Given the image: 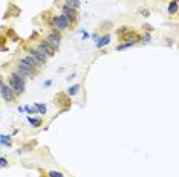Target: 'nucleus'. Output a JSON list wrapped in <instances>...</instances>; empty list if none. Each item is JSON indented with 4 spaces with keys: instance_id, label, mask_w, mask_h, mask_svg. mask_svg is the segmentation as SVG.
Listing matches in <instances>:
<instances>
[{
    "instance_id": "393cba45",
    "label": "nucleus",
    "mask_w": 179,
    "mask_h": 177,
    "mask_svg": "<svg viewBox=\"0 0 179 177\" xmlns=\"http://www.w3.org/2000/svg\"><path fill=\"white\" fill-rule=\"evenodd\" d=\"M46 177H48V176H46Z\"/></svg>"
},
{
    "instance_id": "b1692460",
    "label": "nucleus",
    "mask_w": 179,
    "mask_h": 177,
    "mask_svg": "<svg viewBox=\"0 0 179 177\" xmlns=\"http://www.w3.org/2000/svg\"><path fill=\"white\" fill-rule=\"evenodd\" d=\"M144 28H145V29H147V31H153V28H152V26H150V24H145V26H144Z\"/></svg>"
},
{
    "instance_id": "f257e3e1",
    "label": "nucleus",
    "mask_w": 179,
    "mask_h": 177,
    "mask_svg": "<svg viewBox=\"0 0 179 177\" xmlns=\"http://www.w3.org/2000/svg\"><path fill=\"white\" fill-rule=\"evenodd\" d=\"M8 86L14 90V93L15 95H22L24 92V86H26V76L22 75L20 72L14 70L11 73V76H9V83H8Z\"/></svg>"
},
{
    "instance_id": "a211bd4d",
    "label": "nucleus",
    "mask_w": 179,
    "mask_h": 177,
    "mask_svg": "<svg viewBox=\"0 0 179 177\" xmlns=\"http://www.w3.org/2000/svg\"><path fill=\"white\" fill-rule=\"evenodd\" d=\"M9 138H11V136H6V134H5V136H0V143L9 147V145H11V139H9Z\"/></svg>"
},
{
    "instance_id": "412c9836",
    "label": "nucleus",
    "mask_w": 179,
    "mask_h": 177,
    "mask_svg": "<svg viewBox=\"0 0 179 177\" xmlns=\"http://www.w3.org/2000/svg\"><path fill=\"white\" fill-rule=\"evenodd\" d=\"M138 12H139V15H143V17H149V15H150V11H149V9H144V8H141Z\"/></svg>"
},
{
    "instance_id": "9d476101",
    "label": "nucleus",
    "mask_w": 179,
    "mask_h": 177,
    "mask_svg": "<svg viewBox=\"0 0 179 177\" xmlns=\"http://www.w3.org/2000/svg\"><path fill=\"white\" fill-rule=\"evenodd\" d=\"M29 55H31V57H34V58H35L37 61L41 64V66H43V64H46V61H48V57H46V55H43L41 52H38L35 47L29 49Z\"/></svg>"
},
{
    "instance_id": "39448f33",
    "label": "nucleus",
    "mask_w": 179,
    "mask_h": 177,
    "mask_svg": "<svg viewBox=\"0 0 179 177\" xmlns=\"http://www.w3.org/2000/svg\"><path fill=\"white\" fill-rule=\"evenodd\" d=\"M0 93H2L3 99H5L6 102H14V101H15V96H17L11 87H9L8 84H5L2 80H0Z\"/></svg>"
},
{
    "instance_id": "4468645a",
    "label": "nucleus",
    "mask_w": 179,
    "mask_h": 177,
    "mask_svg": "<svg viewBox=\"0 0 179 177\" xmlns=\"http://www.w3.org/2000/svg\"><path fill=\"white\" fill-rule=\"evenodd\" d=\"M80 3H81L80 0H66V2H64V5H66V6L73 8V9H78V8H80Z\"/></svg>"
},
{
    "instance_id": "423d86ee",
    "label": "nucleus",
    "mask_w": 179,
    "mask_h": 177,
    "mask_svg": "<svg viewBox=\"0 0 179 177\" xmlns=\"http://www.w3.org/2000/svg\"><path fill=\"white\" fill-rule=\"evenodd\" d=\"M15 70L20 72V73H22V75H24L26 78H28V76H32V75H35L37 72H38V70H35V69H32L29 64H26L23 60H20V61L17 63V69H15Z\"/></svg>"
},
{
    "instance_id": "f3484780",
    "label": "nucleus",
    "mask_w": 179,
    "mask_h": 177,
    "mask_svg": "<svg viewBox=\"0 0 179 177\" xmlns=\"http://www.w3.org/2000/svg\"><path fill=\"white\" fill-rule=\"evenodd\" d=\"M35 108L40 115H46V110H48V108H46V104H40V102H38V104H35Z\"/></svg>"
},
{
    "instance_id": "f8f14e48",
    "label": "nucleus",
    "mask_w": 179,
    "mask_h": 177,
    "mask_svg": "<svg viewBox=\"0 0 179 177\" xmlns=\"http://www.w3.org/2000/svg\"><path fill=\"white\" fill-rule=\"evenodd\" d=\"M109 43H110V35L107 34V35H103L98 41H96V47L101 49V47H104L106 44H109Z\"/></svg>"
},
{
    "instance_id": "7ed1b4c3",
    "label": "nucleus",
    "mask_w": 179,
    "mask_h": 177,
    "mask_svg": "<svg viewBox=\"0 0 179 177\" xmlns=\"http://www.w3.org/2000/svg\"><path fill=\"white\" fill-rule=\"evenodd\" d=\"M61 15L68 20V23L73 26V24L78 22V9H73V8H69L66 5L61 6Z\"/></svg>"
},
{
    "instance_id": "0eeeda50",
    "label": "nucleus",
    "mask_w": 179,
    "mask_h": 177,
    "mask_svg": "<svg viewBox=\"0 0 179 177\" xmlns=\"http://www.w3.org/2000/svg\"><path fill=\"white\" fill-rule=\"evenodd\" d=\"M52 24H54V28L58 29V31H66V29L71 28V24L68 23V20H66L63 15H54V17H52Z\"/></svg>"
},
{
    "instance_id": "f03ea898",
    "label": "nucleus",
    "mask_w": 179,
    "mask_h": 177,
    "mask_svg": "<svg viewBox=\"0 0 179 177\" xmlns=\"http://www.w3.org/2000/svg\"><path fill=\"white\" fill-rule=\"evenodd\" d=\"M117 34H118L119 40H122V41H135L136 43V40H139V35L135 32V31H132L130 28H127V26H124V28H121L117 31Z\"/></svg>"
},
{
    "instance_id": "9b49d317",
    "label": "nucleus",
    "mask_w": 179,
    "mask_h": 177,
    "mask_svg": "<svg viewBox=\"0 0 179 177\" xmlns=\"http://www.w3.org/2000/svg\"><path fill=\"white\" fill-rule=\"evenodd\" d=\"M22 60H23L26 64H29L32 69H35V70H40V67H41V64H40V63H38L34 57H31V55H24Z\"/></svg>"
},
{
    "instance_id": "dca6fc26",
    "label": "nucleus",
    "mask_w": 179,
    "mask_h": 177,
    "mask_svg": "<svg viewBox=\"0 0 179 177\" xmlns=\"http://www.w3.org/2000/svg\"><path fill=\"white\" fill-rule=\"evenodd\" d=\"M78 92H80V84H75V86L69 87V90H68V95H69V96H73V95H77Z\"/></svg>"
},
{
    "instance_id": "6e6552de",
    "label": "nucleus",
    "mask_w": 179,
    "mask_h": 177,
    "mask_svg": "<svg viewBox=\"0 0 179 177\" xmlns=\"http://www.w3.org/2000/svg\"><path fill=\"white\" fill-rule=\"evenodd\" d=\"M45 40H48L49 43H51L52 46L57 49V47L60 46V41H61V34H60L58 29H54L52 32H49L48 35H46V38H45Z\"/></svg>"
},
{
    "instance_id": "20e7f679",
    "label": "nucleus",
    "mask_w": 179,
    "mask_h": 177,
    "mask_svg": "<svg viewBox=\"0 0 179 177\" xmlns=\"http://www.w3.org/2000/svg\"><path fill=\"white\" fill-rule=\"evenodd\" d=\"M35 49L38 50V52H41L43 55H46L48 58H49V57H54V55H55V50H57L55 47L49 43L48 40H41V41L37 44Z\"/></svg>"
},
{
    "instance_id": "1a4fd4ad",
    "label": "nucleus",
    "mask_w": 179,
    "mask_h": 177,
    "mask_svg": "<svg viewBox=\"0 0 179 177\" xmlns=\"http://www.w3.org/2000/svg\"><path fill=\"white\" fill-rule=\"evenodd\" d=\"M55 102L64 106V110H68V108L71 107V96L68 93H58L55 96Z\"/></svg>"
},
{
    "instance_id": "6ab92c4d",
    "label": "nucleus",
    "mask_w": 179,
    "mask_h": 177,
    "mask_svg": "<svg viewBox=\"0 0 179 177\" xmlns=\"http://www.w3.org/2000/svg\"><path fill=\"white\" fill-rule=\"evenodd\" d=\"M135 44V41H127V43H122V44H118L117 46V50H122V49H129Z\"/></svg>"
},
{
    "instance_id": "2eb2a0df",
    "label": "nucleus",
    "mask_w": 179,
    "mask_h": 177,
    "mask_svg": "<svg viewBox=\"0 0 179 177\" xmlns=\"http://www.w3.org/2000/svg\"><path fill=\"white\" fill-rule=\"evenodd\" d=\"M28 121H29V124H31V125H32L34 128L40 127V125L43 124V121H41V119H38V118H29Z\"/></svg>"
},
{
    "instance_id": "5701e85b",
    "label": "nucleus",
    "mask_w": 179,
    "mask_h": 177,
    "mask_svg": "<svg viewBox=\"0 0 179 177\" xmlns=\"http://www.w3.org/2000/svg\"><path fill=\"white\" fill-rule=\"evenodd\" d=\"M150 38H152V37H150L149 34H147L145 37H143V41H150Z\"/></svg>"
},
{
    "instance_id": "aec40b11",
    "label": "nucleus",
    "mask_w": 179,
    "mask_h": 177,
    "mask_svg": "<svg viewBox=\"0 0 179 177\" xmlns=\"http://www.w3.org/2000/svg\"><path fill=\"white\" fill-rule=\"evenodd\" d=\"M46 176H48V177H64V174H63V173H60V171H49Z\"/></svg>"
},
{
    "instance_id": "4be33fe9",
    "label": "nucleus",
    "mask_w": 179,
    "mask_h": 177,
    "mask_svg": "<svg viewBox=\"0 0 179 177\" xmlns=\"http://www.w3.org/2000/svg\"><path fill=\"white\" fill-rule=\"evenodd\" d=\"M5 166H8V160H6V157H0V168H5Z\"/></svg>"
},
{
    "instance_id": "ddd939ff",
    "label": "nucleus",
    "mask_w": 179,
    "mask_h": 177,
    "mask_svg": "<svg viewBox=\"0 0 179 177\" xmlns=\"http://www.w3.org/2000/svg\"><path fill=\"white\" fill-rule=\"evenodd\" d=\"M167 11L170 15H175L176 12H178V0H171L170 3H168V8Z\"/></svg>"
}]
</instances>
